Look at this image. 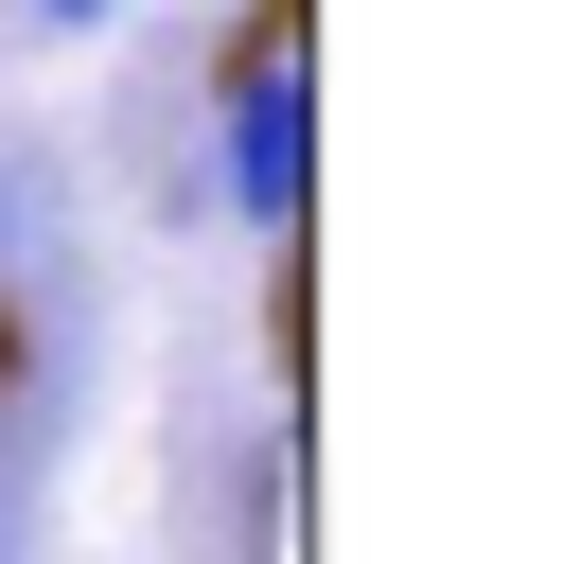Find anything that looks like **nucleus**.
<instances>
[{"label": "nucleus", "mask_w": 564, "mask_h": 564, "mask_svg": "<svg viewBox=\"0 0 564 564\" xmlns=\"http://www.w3.org/2000/svg\"><path fill=\"white\" fill-rule=\"evenodd\" d=\"M18 18H35V35H106L123 0H18Z\"/></svg>", "instance_id": "f257e3e1"}, {"label": "nucleus", "mask_w": 564, "mask_h": 564, "mask_svg": "<svg viewBox=\"0 0 564 564\" xmlns=\"http://www.w3.org/2000/svg\"><path fill=\"white\" fill-rule=\"evenodd\" d=\"M0 282H18V159H0Z\"/></svg>", "instance_id": "f03ea898"}]
</instances>
